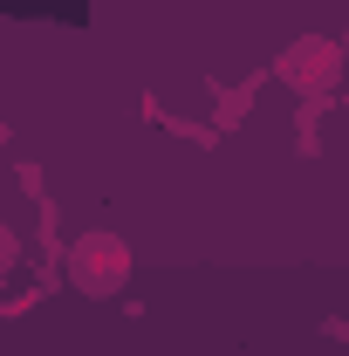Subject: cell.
Masks as SVG:
<instances>
[{"instance_id":"1","label":"cell","mask_w":349,"mask_h":356,"mask_svg":"<svg viewBox=\"0 0 349 356\" xmlns=\"http://www.w3.org/2000/svg\"><path fill=\"white\" fill-rule=\"evenodd\" d=\"M69 281L83 288V295H117V288H131V240L124 233H76L69 240Z\"/></svg>"},{"instance_id":"2","label":"cell","mask_w":349,"mask_h":356,"mask_svg":"<svg viewBox=\"0 0 349 356\" xmlns=\"http://www.w3.org/2000/svg\"><path fill=\"white\" fill-rule=\"evenodd\" d=\"M281 76L302 89V96H329L343 76V42L336 35H302V42L281 55Z\"/></svg>"},{"instance_id":"3","label":"cell","mask_w":349,"mask_h":356,"mask_svg":"<svg viewBox=\"0 0 349 356\" xmlns=\"http://www.w3.org/2000/svg\"><path fill=\"white\" fill-rule=\"evenodd\" d=\"M14 261H21V233H7V226H0V274H7Z\"/></svg>"}]
</instances>
